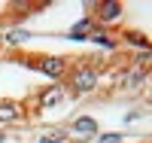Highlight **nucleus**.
Listing matches in <instances>:
<instances>
[{
  "label": "nucleus",
  "instance_id": "f257e3e1",
  "mask_svg": "<svg viewBox=\"0 0 152 143\" xmlns=\"http://www.w3.org/2000/svg\"><path fill=\"white\" fill-rule=\"evenodd\" d=\"M100 79V70L91 67V64H82V67H76L70 73V88L76 95H85V92H94V85Z\"/></svg>",
  "mask_w": 152,
  "mask_h": 143
},
{
  "label": "nucleus",
  "instance_id": "f03ea898",
  "mask_svg": "<svg viewBox=\"0 0 152 143\" xmlns=\"http://www.w3.org/2000/svg\"><path fill=\"white\" fill-rule=\"evenodd\" d=\"M34 64H37L46 76H52V79H61L64 70H67V61H64V58H55V55H40V58H34Z\"/></svg>",
  "mask_w": 152,
  "mask_h": 143
},
{
  "label": "nucleus",
  "instance_id": "7ed1b4c3",
  "mask_svg": "<svg viewBox=\"0 0 152 143\" xmlns=\"http://www.w3.org/2000/svg\"><path fill=\"white\" fill-rule=\"evenodd\" d=\"M122 15V3H116V0H107V3H97V18L100 21H119Z\"/></svg>",
  "mask_w": 152,
  "mask_h": 143
},
{
  "label": "nucleus",
  "instance_id": "20e7f679",
  "mask_svg": "<svg viewBox=\"0 0 152 143\" xmlns=\"http://www.w3.org/2000/svg\"><path fill=\"white\" fill-rule=\"evenodd\" d=\"M21 119V107L12 100H0V122H15Z\"/></svg>",
  "mask_w": 152,
  "mask_h": 143
},
{
  "label": "nucleus",
  "instance_id": "39448f33",
  "mask_svg": "<svg viewBox=\"0 0 152 143\" xmlns=\"http://www.w3.org/2000/svg\"><path fill=\"white\" fill-rule=\"evenodd\" d=\"M61 98H64L61 85H52V88H46L40 95V107H55V103H61Z\"/></svg>",
  "mask_w": 152,
  "mask_h": 143
},
{
  "label": "nucleus",
  "instance_id": "423d86ee",
  "mask_svg": "<svg viewBox=\"0 0 152 143\" xmlns=\"http://www.w3.org/2000/svg\"><path fill=\"white\" fill-rule=\"evenodd\" d=\"M73 131L82 134V137H91V134H97V122L94 119H76L73 122Z\"/></svg>",
  "mask_w": 152,
  "mask_h": 143
},
{
  "label": "nucleus",
  "instance_id": "0eeeda50",
  "mask_svg": "<svg viewBox=\"0 0 152 143\" xmlns=\"http://www.w3.org/2000/svg\"><path fill=\"white\" fill-rule=\"evenodd\" d=\"M3 40H6L9 46H18V43H24V40H31V34H28V31H9Z\"/></svg>",
  "mask_w": 152,
  "mask_h": 143
},
{
  "label": "nucleus",
  "instance_id": "6e6552de",
  "mask_svg": "<svg viewBox=\"0 0 152 143\" xmlns=\"http://www.w3.org/2000/svg\"><path fill=\"white\" fill-rule=\"evenodd\" d=\"M125 40H131L134 46H149V40H146V37H143V34H134V31H128V34H125Z\"/></svg>",
  "mask_w": 152,
  "mask_h": 143
},
{
  "label": "nucleus",
  "instance_id": "1a4fd4ad",
  "mask_svg": "<svg viewBox=\"0 0 152 143\" xmlns=\"http://www.w3.org/2000/svg\"><path fill=\"white\" fill-rule=\"evenodd\" d=\"M40 143H64V131H55V134H46Z\"/></svg>",
  "mask_w": 152,
  "mask_h": 143
},
{
  "label": "nucleus",
  "instance_id": "9d476101",
  "mask_svg": "<svg viewBox=\"0 0 152 143\" xmlns=\"http://www.w3.org/2000/svg\"><path fill=\"white\" fill-rule=\"evenodd\" d=\"M94 43L107 46V49H113V46H116V43H113V37H107V34H94Z\"/></svg>",
  "mask_w": 152,
  "mask_h": 143
},
{
  "label": "nucleus",
  "instance_id": "9b49d317",
  "mask_svg": "<svg viewBox=\"0 0 152 143\" xmlns=\"http://www.w3.org/2000/svg\"><path fill=\"white\" fill-rule=\"evenodd\" d=\"M100 143H122V137H119V134H104Z\"/></svg>",
  "mask_w": 152,
  "mask_h": 143
},
{
  "label": "nucleus",
  "instance_id": "f8f14e48",
  "mask_svg": "<svg viewBox=\"0 0 152 143\" xmlns=\"http://www.w3.org/2000/svg\"><path fill=\"white\" fill-rule=\"evenodd\" d=\"M0 143H3V137H0Z\"/></svg>",
  "mask_w": 152,
  "mask_h": 143
}]
</instances>
